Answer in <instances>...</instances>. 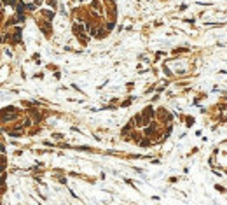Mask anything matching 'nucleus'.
I'll list each match as a JSON object with an SVG mask.
<instances>
[{"instance_id":"obj_1","label":"nucleus","mask_w":227,"mask_h":205,"mask_svg":"<svg viewBox=\"0 0 227 205\" xmlns=\"http://www.w3.org/2000/svg\"><path fill=\"white\" fill-rule=\"evenodd\" d=\"M152 131H156V124H152V126H150V128H147V130H145V135H147V137H149V135L152 133Z\"/></svg>"}]
</instances>
